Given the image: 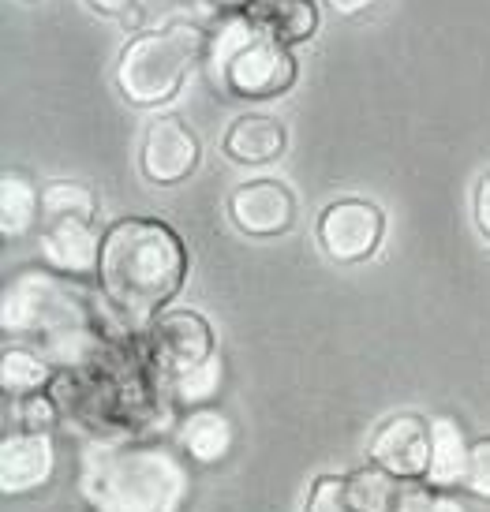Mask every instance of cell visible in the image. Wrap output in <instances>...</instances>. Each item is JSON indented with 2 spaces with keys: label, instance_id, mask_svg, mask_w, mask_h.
I'll list each match as a JSON object with an SVG mask.
<instances>
[{
  "label": "cell",
  "instance_id": "6da1fadb",
  "mask_svg": "<svg viewBox=\"0 0 490 512\" xmlns=\"http://www.w3.org/2000/svg\"><path fill=\"white\" fill-rule=\"evenodd\" d=\"M188 247L154 217H124L101 236V292L131 318L158 314L184 288Z\"/></svg>",
  "mask_w": 490,
  "mask_h": 512
},
{
  "label": "cell",
  "instance_id": "7a4b0ae2",
  "mask_svg": "<svg viewBox=\"0 0 490 512\" xmlns=\"http://www.w3.org/2000/svg\"><path fill=\"white\" fill-rule=\"evenodd\" d=\"M206 30L195 23H169L131 38L116 64L120 94L139 109H158L180 94L184 79L206 53Z\"/></svg>",
  "mask_w": 490,
  "mask_h": 512
},
{
  "label": "cell",
  "instance_id": "3957f363",
  "mask_svg": "<svg viewBox=\"0 0 490 512\" xmlns=\"http://www.w3.org/2000/svg\"><path fill=\"white\" fill-rule=\"evenodd\" d=\"M217 75L229 94L244 101H270L296 86L300 64L292 45L277 42L247 19H236L217 34Z\"/></svg>",
  "mask_w": 490,
  "mask_h": 512
},
{
  "label": "cell",
  "instance_id": "277c9868",
  "mask_svg": "<svg viewBox=\"0 0 490 512\" xmlns=\"http://www.w3.org/2000/svg\"><path fill=\"white\" fill-rule=\"evenodd\" d=\"M98 199L75 180H57L42 191V255L64 273H94L101 258V240L94 236Z\"/></svg>",
  "mask_w": 490,
  "mask_h": 512
},
{
  "label": "cell",
  "instance_id": "5b68a950",
  "mask_svg": "<svg viewBox=\"0 0 490 512\" xmlns=\"http://www.w3.org/2000/svg\"><path fill=\"white\" fill-rule=\"evenodd\" d=\"M180 494V475L161 453H120L101 464L90 501L101 512H173Z\"/></svg>",
  "mask_w": 490,
  "mask_h": 512
},
{
  "label": "cell",
  "instance_id": "8992f818",
  "mask_svg": "<svg viewBox=\"0 0 490 512\" xmlns=\"http://www.w3.org/2000/svg\"><path fill=\"white\" fill-rule=\"evenodd\" d=\"M386 236V214L367 199H337L318 217V243L333 262H367Z\"/></svg>",
  "mask_w": 490,
  "mask_h": 512
},
{
  "label": "cell",
  "instance_id": "52a82bcc",
  "mask_svg": "<svg viewBox=\"0 0 490 512\" xmlns=\"http://www.w3.org/2000/svg\"><path fill=\"white\" fill-rule=\"evenodd\" d=\"M367 456L390 479H423V475H431L434 430L419 415H397L375 434Z\"/></svg>",
  "mask_w": 490,
  "mask_h": 512
},
{
  "label": "cell",
  "instance_id": "ba28073f",
  "mask_svg": "<svg viewBox=\"0 0 490 512\" xmlns=\"http://www.w3.org/2000/svg\"><path fill=\"white\" fill-rule=\"evenodd\" d=\"M202 146L195 131L180 116H158L150 120L143 139V176L150 184L173 187L184 184L191 172L199 169Z\"/></svg>",
  "mask_w": 490,
  "mask_h": 512
},
{
  "label": "cell",
  "instance_id": "9c48e42d",
  "mask_svg": "<svg viewBox=\"0 0 490 512\" xmlns=\"http://www.w3.org/2000/svg\"><path fill=\"white\" fill-rule=\"evenodd\" d=\"M154 356L169 374L191 378L214 363V329L195 311H173L154 326Z\"/></svg>",
  "mask_w": 490,
  "mask_h": 512
},
{
  "label": "cell",
  "instance_id": "30bf717a",
  "mask_svg": "<svg viewBox=\"0 0 490 512\" xmlns=\"http://www.w3.org/2000/svg\"><path fill=\"white\" fill-rule=\"evenodd\" d=\"M229 214L247 236H285L296 225V195L281 180H247L232 191Z\"/></svg>",
  "mask_w": 490,
  "mask_h": 512
},
{
  "label": "cell",
  "instance_id": "8fae6325",
  "mask_svg": "<svg viewBox=\"0 0 490 512\" xmlns=\"http://www.w3.org/2000/svg\"><path fill=\"white\" fill-rule=\"evenodd\" d=\"M397 486L386 471H360V475H322L307 498L303 512H393Z\"/></svg>",
  "mask_w": 490,
  "mask_h": 512
},
{
  "label": "cell",
  "instance_id": "7c38bea8",
  "mask_svg": "<svg viewBox=\"0 0 490 512\" xmlns=\"http://www.w3.org/2000/svg\"><path fill=\"white\" fill-rule=\"evenodd\" d=\"M285 146H289V135H285L281 120L262 113H247L229 124L221 150L236 165H270V161H277V157L285 154Z\"/></svg>",
  "mask_w": 490,
  "mask_h": 512
},
{
  "label": "cell",
  "instance_id": "4fadbf2b",
  "mask_svg": "<svg viewBox=\"0 0 490 512\" xmlns=\"http://www.w3.org/2000/svg\"><path fill=\"white\" fill-rule=\"evenodd\" d=\"M244 19L285 45L307 42V38H315L318 30L315 0H247Z\"/></svg>",
  "mask_w": 490,
  "mask_h": 512
},
{
  "label": "cell",
  "instance_id": "5bb4252c",
  "mask_svg": "<svg viewBox=\"0 0 490 512\" xmlns=\"http://www.w3.org/2000/svg\"><path fill=\"white\" fill-rule=\"evenodd\" d=\"M53 449L45 434H12L0 449V483L4 494H23L49 479Z\"/></svg>",
  "mask_w": 490,
  "mask_h": 512
},
{
  "label": "cell",
  "instance_id": "9a60e30c",
  "mask_svg": "<svg viewBox=\"0 0 490 512\" xmlns=\"http://www.w3.org/2000/svg\"><path fill=\"white\" fill-rule=\"evenodd\" d=\"M42 221V191H34L23 172H4L0 180V228L4 236H23Z\"/></svg>",
  "mask_w": 490,
  "mask_h": 512
},
{
  "label": "cell",
  "instance_id": "2e32d148",
  "mask_svg": "<svg viewBox=\"0 0 490 512\" xmlns=\"http://www.w3.org/2000/svg\"><path fill=\"white\" fill-rule=\"evenodd\" d=\"M464 456L468 449H461V434L457 427H449V423H438L434 427V460H431V479L434 486H461V475H464Z\"/></svg>",
  "mask_w": 490,
  "mask_h": 512
},
{
  "label": "cell",
  "instance_id": "e0dca14e",
  "mask_svg": "<svg viewBox=\"0 0 490 512\" xmlns=\"http://www.w3.org/2000/svg\"><path fill=\"white\" fill-rule=\"evenodd\" d=\"M184 445H188L191 456H199V460H217V456L229 449V423L214 412H199L188 419V427H184Z\"/></svg>",
  "mask_w": 490,
  "mask_h": 512
},
{
  "label": "cell",
  "instance_id": "ac0fdd59",
  "mask_svg": "<svg viewBox=\"0 0 490 512\" xmlns=\"http://www.w3.org/2000/svg\"><path fill=\"white\" fill-rule=\"evenodd\" d=\"M49 382V367L30 352H8L4 356V389L8 393H30Z\"/></svg>",
  "mask_w": 490,
  "mask_h": 512
},
{
  "label": "cell",
  "instance_id": "d6986e66",
  "mask_svg": "<svg viewBox=\"0 0 490 512\" xmlns=\"http://www.w3.org/2000/svg\"><path fill=\"white\" fill-rule=\"evenodd\" d=\"M393 512H464V505L442 486H408L397 494Z\"/></svg>",
  "mask_w": 490,
  "mask_h": 512
},
{
  "label": "cell",
  "instance_id": "ffe728a7",
  "mask_svg": "<svg viewBox=\"0 0 490 512\" xmlns=\"http://www.w3.org/2000/svg\"><path fill=\"white\" fill-rule=\"evenodd\" d=\"M461 486H464V490H472L476 498L490 501V438H479V441H472V445H468Z\"/></svg>",
  "mask_w": 490,
  "mask_h": 512
},
{
  "label": "cell",
  "instance_id": "44dd1931",
  "mask_svg": "<svg viewBox=\"0 0 490 512\" xmlns=\"http://www.w3.org/2000/svg\"><path fill=\"white\" fill-rule=\"evenodd\" d=\"M476 225L490 240V172H483L476 184Z\"/></svg>",
  "mask_w": 490,
  "mask_h": 512
},
{
  "label": "cell",
  "instance_id": "7402d4cb",
  "mask_svg": "<svg viewBox=\"0 0 490 512\" xmlns=\"http://www.w3.org/2000/svg\"><path fill=\"white\" fill-rule=\"evenodd\" d=\"M83 4L94 8L98 15H109V19H124L135 8V0H83Z\"/></svg>",
  "mask_w": 490,
  "mask_h": 512
},
{
  "label": "cell",
  "instance_id": "603a6c76",
  "mask_svg": "<svg viewBox=\"0 0 490 512\" xmlns=\"http://www.w3.org/2000/svg\"><path fill=\"white\" fill-rule=\"evenodd\" d=\"M337 15H363L367 8H375L378 0H326Z\"/></svg>",
  "mask_w": 490,
  "mask_h": 512
},
{
  "label": "cell",
  "instance_id": "cb8c5ba5",
  "mask_svg": "<svg viewBox=\"0 0 490 512\" xmlns=\"http://www.w3.org/2000/svg\"><path fill=\"white\" fill-rule=\"evenodd\" d=\"M23 412H27V419H30V434H34V430H42L45 423H49V408H45V400H27V408H23Z\"/></svg>",
  "mask_w": 490,
  "mask_h": 512
},
{
  "label": "cell",
  "instance_id": "d4e9b609",
  "mask_svg": "<svg viewBox=\"0 0 490 512\" xmlns=\"http://www.w3.org/2000/svg\"><path fill=\"white\" fill-rule=\"evenodd\" d=\"M244 4H247V0H244Z\"/></svg>",
  "mask_w": 490,
  "mask_h": 512
}]
</instances>
